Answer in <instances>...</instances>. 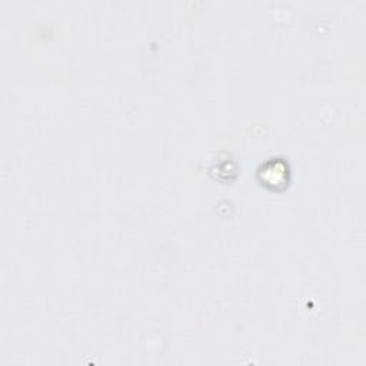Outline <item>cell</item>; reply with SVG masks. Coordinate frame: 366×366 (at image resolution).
I'll list each match as a JSON object with an SVG mask.
<instances>
[{
  "label": "cell",
  "instance_id": "cell-1",
  "mask_svg": "<svg viewBox=\"0 0 366 366\" xmlns=\"http://www.w3.org/2000/svg\"><path fill=\"white\" fill-rule=\"evenodd\" d=\"M288 165L279 159H272L262 165L259 171V176L262 178V182L265 185H285L288 182Z\"/></svg>",
  "mask_w": 366,
  "mask_h": 366
}]
</instances>
